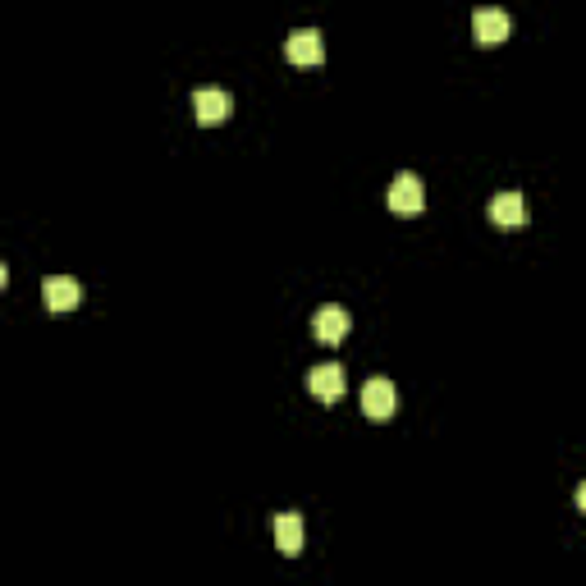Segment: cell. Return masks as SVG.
I'll return each mask as SVG.
<instances>
[{"label": "cell", "mask_w": 586, "mask_h": 586, "mask_svg": "<svg viewBox=\"0 0 586 586\" xmlns=\"http://www.w3.org/2000/svg\"><path fill=\"white\" fill-rule=\"evenodd\" d=\"M573 500H577V509L586 513V481H582V486H577V495H573Z\"/></svg>", "instance_id": "8fae6325"}, {"label": "cell", "mask_w": 586, "mask_h": 586, "mask_svg": "<svg viewBox=\"0 0 586 586\" xmlns=\"http://www.w3.org/2000/svg\"><path fill=\"white\" fill-rule=\"evenodd\" d=\"M490 220H495L500 229L527 225V202H522V193H495L490 197Z\"/></svg>", "instance_id": "9c48e42d"}, {"label": "cell", "mask_w": 586, "mask_h": 586, "mask_svg": "<svg viewBox=\"0 0 586 586\" xmlns=\"http://www.w3.org/2000/svg\"><path fill=\"white\" fill-rule=\"evenodd\" d=\"M394 380H385V376H376V380H367L362 385V413L371 417V422H385V417H394Z\"/></svg>", "instance_id": "8992f818"}, {"label": "cell", "mask_w": 586, "mask_h": 586, "mask_svg": "<svg viewBox=\"0 0 586 586\" xmlns=\"http://www.w3.org/2000/svg\"><path fill=\"white\" fill-rule=\"evenodd\" d=\"M42 298L51 312H74L78 303H83V284L74 280V275H46L42 280Z\"/></svg>", "instance_id": "277c9868"}, {"label": "cell", "mask_w": 586, "mask_h": 586, "mask_svg": "<svg viewBox=\"0 0 586 586\" xmlns=\"http://www.w3.org/2000/svg\"><path fill=\"white\" fill-rule=\"evenodd\" d=\"M509 33H513V19L500 5H481V10L472 14V37H477L481 46H500Z\"/></svg>", "instance_id": "7a4b0ae2"}, {"label": "cell", "mask_w": 586, "mask_h": 586, "mask_svg": "<svg viewBox=\"0 0 586 586\" xmlns=\"http://www.w3.org/2000/svg\"><path fill=\"white\" fill-rule=\"evenodd\" d=\"M284 55H289V65H321V60H326V42H321L316 28H298V33H289V42H284Z\"/></svg>", "instance_id": "5b68a950"}, {"label": "cell", "mask_w": 586, "mask_h": 586, "mask_svg": "<svg viewBox=\"0 0 586 586\" xmlns=\"http://www.w3.org/2000/svg\"><path fill=\"white\" fill-rule=\"evenodd\" d=\"M344 367H339V362H321V367H312L307 371V390L316 394V399L321 403H335L339 394H344Z\"/></svg>", "instance_id": "52a82bcc"}, {"label": "cell", "mask_w": 586, "mask_h": 586, "mask_svg": "<svg viewBox=\"0 0 586 586\" xmlns=\"http://www.w3.org/2000/svg\"><path fill=\"white\" fill-rule=\"evenodd\" d=\"M312 330H316V339L321 344H339V339L348 335V312L339 303H326V307H316V316H312Z\"/></svg>", "instance_id": "ba28073f"}, {"label": "cell", "mask_w": 586, "mask_h": 586, "mask_svg": "<svg viewBox=\"0 0 586 586\" xmlns=\"http://www.w3.org/2000/svg\"><path fill=\"white\" fill-rule=\"evenodd\" d=\"M229 110H234V97H229L225 87H197V92H193L197 124H225Z\"/></svg>", "instance_id": "3957f363"}, {"label": "cell", "mask_w": 586, "mask_h": 586, "mask_svg": "<svg viewBox=\"0 0 586 586\" xmlns=\"http://www.w3.org/2000/svg\"><path fill=\"white\" fill-rule=\"evenodd\" d=\"M422 207H426V188H422V179H417L413 170L394 174V184H390V211H394V216H417Z\"/></svg>", "instance_id": "6da1fadb"}, {"label": "cell", "mask_w": 586, "mask_h": 586, "mask_svg": "<svg viewBox=\"0 0 586 586\" xmlns=\"http://www.w3.org/2000/svg\"><path fill=\"white\" fill-rule=\"evenodd\" d=\"M275 545H280V554H289V559L303 554V518H298V513H275Z\"/></svg>", "instance_id": "30bf717a"}]
</instances>
